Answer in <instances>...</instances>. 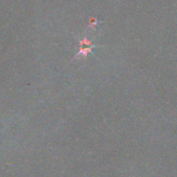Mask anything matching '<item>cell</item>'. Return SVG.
<instances>
[{"label": "cell", "instance_id": "obj_1", "mask_svg": "<svg viewBox=\"0 0 177 177\" xmlns=\"http://www.w3.org/2000/svg\"><path fill=\"white\" fill-rule=\"evenodd\" d=\"M98 47H101V46H91V47H79L80 50L78 52V54L74 56V58H78L79 56L81 57L86 58L88 55V54H92V48H95Z\"/></svg>", "mask_w": 177, "mask_h": 177}, {"label": "cell", "instance_id": "obj_2", "mask_svg": "<svg viewBox=\"0 0 177 177\" xmlns=\"http://www.w3.org/2000/svg\"><path fill=\"white\" fill-rule=\"evenodd\" d=\"M99 23H100V22H99V21H98L97 18H95V17H91V18L89 19L88 27H89V28H91V29H96V26H97V24Z\"/></svg>", "mask_w": 177, "mask_h": 177}]
</instances>
